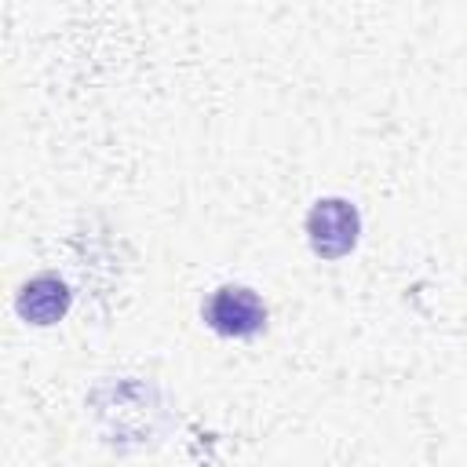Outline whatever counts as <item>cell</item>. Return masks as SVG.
I'll use <instances>...</instances> for the list:
<instances>
[{
  "mask_svg": "<svg viewBox=\"0 0 467 467\" xmlns=\"http://www.w3.org/2000/svg\"><path fill=\"white\" fill-rule=\"evenodd\" d=\"M15 306L29 325H55L69 310V288L55 274H36L18 288Z\"/></svg>",
  "mask_w": 467,
  "mask_h": 467,
  "instance_id": "cell-3",
  "label": "cell"
},
{
  "mask_svg": "<svg viewBox=\"0 0 467 467\" xmlns=\"http://www.w3.org/2000/svg\"><path fill=\"white\" fill-rule=\"evenodd\" d=\"M204 321L219 336H255L266 325V306L252 288L223 285L212 292V299L204 306Z\"/></svg>",
  "mask_w": 467,
  "mask_h": 467,
  "instance_id": "cell-2",
  "label": "cell"
},
{
  "mask_svg": "<svg viewBox=\"0 0 467 467\" xmlns=\"http://www.w3.org/2000/svg\"><path fill=\"white\" fill-rule=\"evenodd\" d=\"M358 230H361L358 208L343 197H325L306 215V237L321 259H343L358 244Z\"/></svg>",
  "mask_w": 467,
  "mask_h": 467,
  "instance_id": "cell-1",
  "label": "cell"
}]
</instances>
